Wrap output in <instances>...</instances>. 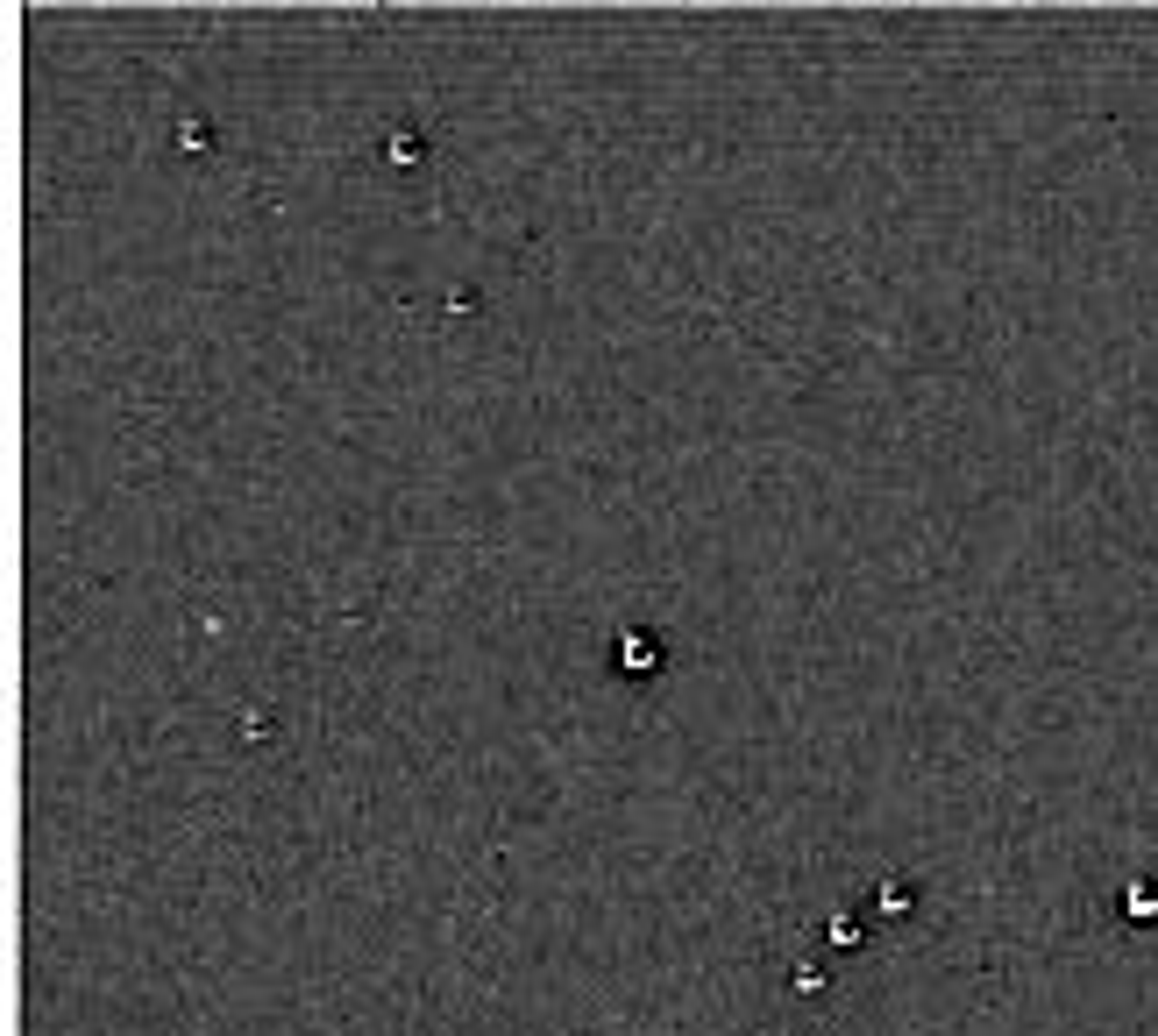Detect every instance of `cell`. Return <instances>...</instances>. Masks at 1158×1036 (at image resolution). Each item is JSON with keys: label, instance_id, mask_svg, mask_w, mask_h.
<instances>
[{"label": "cell", "instance_id": "cell-1", "mask_svg": "<svg viewBox=\"0 0 1158 1036\" xmlns=\"http://www.w3.org/2000/svg\"><path fill=\"white\" fill-rule=\"evenodd\" d=\"M619 661L640 675V668H654V632H619Z\"/></svg>", "mask_w": 1158, "mask_h": 1036}]
</instances>
